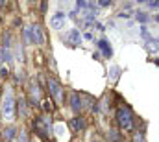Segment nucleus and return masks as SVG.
Returning a JSON list of instances; mask_svg holds the SVG:
<instances>
[{
    "label": "nucleus",
    "mask_w": 159,
    "mask_h": 142,
    "mask_svg": "<svg viewBox=\"0 0 159 142\" xmlns=\"http://www.w3.org/2000/svg\"><path fill=\"white\" fill-rule=\"evenodd\" d=\"M117 124H119L120 129H131L133 127V114H131V109L128 105L120 107L117 111Z\"/></svg>",
    "instance_id": "1"
},
{
    "label": "nucleus",
    "mask_w": 159,
    "mask_h": 142,
    "mask_svg": "<svg viewBox=\"0 0 159 142\" xmlns=\"http://www.w3.org/2000/svg\"><path fill=\"white\" fill-rule=\"evenodd\" d=\"M48 91H50V94L59 102V104H63L65 102V94H63V87H61V83L56 79V78H48Z\"/></svg>",
    "instance_id": "2"
},
{
    "label": "nucleus",
    "mask_w": 159,
    "mask_h": 142,
    "mask_svg": "<svg viewBox=\"0 0 159 142\" xmlns=\"http://www.w3.org/2000/svg\"><path fill=\"white\" fill-rule=\"evenodd\" d=\"M2 116L4 118H11L13 116V96L7 94L6 100L2 102Z\"/></svg>",
    "instance_id": "3"
},
{
    "label": "nucleus",
    "mask_w": 159,
    "mask_h": 142,
    "mask_svg": "<svg viewBox=\"0 0 159 142\" xmlns=\"http://www.w3.org/2000/svg\"><path fill=\"white\" fill-rule=\"evenodd\" d=\"M32 42L34 44H43L44 42V33L39 24H32Z\"/></svg>",
    "instance_id": "4"
},
{
    "label": "nucleus",
    "mask_w": 159,
    "mask_h": 142,
    "mask_svg": "<svg viewBox=\"0 0 159 142\" xmlns=\"http://www.w3.org/2000/svg\"><path fill=\"white\" fill-rule=\"evenodd\" d=\"M70 107H72L74 113H78V111L83 109V100L80 98L78 92H72V94H70Z\"/></svg>",
    "instance_id": "5"
},
{
    "label": "nucleus",
    "mask_w": 159,
    "mask_h": 142,
    "mask_svg": "<svg viewBox=\"0 0 159 142\" xmlns=\"http://www.w3.org/2000/svg\"><path fill=\"white\" fill-rule=\"evenodd\" d=\"M65 13H56L54 17H52V20H50V24H52V28H56V30H61L63 28V24H65Z\"/></svg>",
    "instance_id": "6"
},
{
    "label": "nucleus",
    "mask_w": 159,
    "mask_h": 142,
    "mask_svg": "<svg viewBox=\"0 0 159 142\" xmlns=\"http://www.w3.org/2000/svg\"><path fill=\"white\" fill-rule=\"evenodd\" d=\"M15 137H17V127H15V126H7V127H4V131H2V139H4L6 142H11Z\"/></svg>",
    "instance_id": "7"
},
{
    "label": "nucleus",
    "mask_w": 159,
    "mask_h": 142,
    "mask_svg": "<svg viewBox=\"0 0 159 142\" xmlns=\"http://www.w3.org/2000/svg\"><path fill=\"white\" fill-rule=\"evenodd\" d=\"M69 126H70V129H72L74 133H80V131L85 127V120H83L81 116H74V118L70 120V124H69Z\"/></svg>",
    "instance_id": "8"
},
{
    "label": "nucleus",
    "mask_w": 159,
    "mask_h": 142,
    "mask_svg": "<svg viewBox=\"0 0 159 142\" xmlns=\"http://www.w3.org/2000/svg\"><path fill=\"white\" fill-rule=\"evenodd\" d=\"M96 46H98V48H100V50L104 52V55H106L107 59H109V57L113 55V50H111V46H109V41H106V39H100Z\"/></svg>",
    "instance_id": "9"
},
{
    "label": "nucleus",
    "mask_w": 159,
    "mask_h": 142,
    "mask_svg": "<svg viewBox=\"0 0 159 142\" xmlns=\"http://www.w3.org/2000/svg\"><path fill=\"white\" fill-rule=\"evenodd\" d=\"M67 39H69L70 46H74V44H80V42H81V35H80L78 30H70L69 35H67Z\"/></svg>",
    "instance_id": "10"
},
{
    "label": "nucleus",
    "mask_w": 159,
    "mask_h": 142,
    "mask_svg": "<svg viewBox=\"0 0 159 142\" xmlns=\"http://www.w3.org/2000/svg\"><path fill=\"white\" fill-rule=\"evenodd\" d=\"M17 111H19V114H20L22 118H26V116H28V105H26V100H24V98H19Z\"/></svg>",
    "instance_id": "11"
},
{
    "label": "nucleus",
    "mask_w": 159,
    "mask_h": 142,
    "mask_svg": "<svg viewBox=\"0 0 159 142\" xmlns=\"http://www.w3.org/2000/svg\"><path fill=\"white\" fill-rule=\"evenodd\" d=\"M107 139L111 142H122V135H120L117 129H111V131L107 133Z\"/></svg>",
    "instance_id": "12"
},
{
    "label": "nucleus",
    "mask_w": 159,
    "mask_h": 142,
    "mask_svg": "<svg viewBox=\"0 0 159 142\" xmlns=\"http://www.w3.org/2000/svg\"><path fill=\"white\" fill-rule=\"evenodd\" d=\"M24 39H26L28 42H32V26H26V28H24Z\"/></svg>",
    "instance_id": "13"
},
{
    "label": "nucleus",
    "mask_w": 159,
    "mask_h": 142,
    "mask_svg": "<svg viewBox=\"0 0 159 142\" xmlns=\"http://www.w3.org/2000/svg\"><path fill=\"white\" fill-rule=\"evenodd\" d=\"M137 15V20H141V22H148V15L144 13V11H139V13H135Z\"/></svg>",
    "instance_id": "14"
},
{
    "label": "nucleus",
    "mask_w": 159,
    "mask_h": 142,
    "mask_svg": "<svg viewBox=\"0 0 159 142\" xmlns=\"http://www.w3.org/2000/svg\"><path fill=\"white\" fill-rule=\"evenodd\" d=\"M43 104H44V111H46V113H52L54 105H52V102H50V100H44Z\"/></svg>",
    "instance_id": "15"
},
{
    "label": "nucleus",
    "mask_w": 159,
    "mask_h": 142,
    "mask_svg": "<svg viewBox=\"0 0 159 142\" xmlns=\"http://www.w3.org/2000/svg\"><path fill=\"white\" fill-rule=\"evenodd\" d=\"M109 72H111V79H119V72H120L119 67H113Z\"/></svg>",
    "instance_id": "16"
},
{
    "label": "nucleus",
    "mask_w": 159,
    "mask_h": 142,
    "mask_svg": "<svg viewBox=\"0 0 159 142\" xmlns=\"http://www.w3.org/2000/svg\"><path fill=\"white\" fill-rule=\"evenodd\" d=\"M141 35L144 37V39H150V33H148V30H146V28H144V26H143V28H141Z\"/></svg>",
    "instance_id": "17"
},
{
    "label": "nucleus",
    "mask_w": 159,
    "mask_h": 142,
    "mask_svg": "<svg viewBox=\"0 0 159 142\" xmlns=\"http://www.w3.org/2000/svg\"><path fill=\"white\" fill-rule=\"evenodd\" d=\"M133 142H144V135H143V133H137V135H135V140Z\"/></svg>",
    "instance_id": "18"
},
{
    "label": "nucleus",
    "mask_w": 159,
    "mask_h": 142,
    "mask_svg": "<svg viewBox=\"0 0 159 142\" xmlns=\"http://www.w3.org/2000/svg\"><path fill=\"white\" fill-rule=\"evenodd\" d=\"M100 6H102V7H107V6H111V0H102Z\"/></svg>",
    "instance_id": "19"
},
{
    "label": "nucleus",
    "mask_w": 159,
    "mask_h": 142,
    "mask_svg": "<svg viewBox=\"0 0 159 142\" xmlns=\"http://www.w3.org/2000/svg\"><path fill=\"white\" fill-rule=\"evenodd\" d=\"M76 6H78V7H87V2H83V0H78V2H76Z\"/></svg>",
    "instance_id": "20"
},
{
    "label": "nucleus",
    "mask_w": 159,
    "mask_h": 142,
    "mask_svg": "<svg viewBox=\"0 0 159 142\" xmlns=\"http://www.w3.org/2000/svg\"><path fill=\"white\" fill-rule=\"evenodd\" d=\"M0 74H2V78H7L9 70H7V69H2V70H0Z\"/></svg>",
    "instance_id": "21"
},
{
    "label": "nucleus",
    "mask_w": 159,
    "mask_h": 142,
    "mask_svg": "<svg viewBox=\"0 0 159 142\" xmlns=\"http://www.w3.org/2000/svg\"><path fill=\"white\" fill-rule=\"evenodd\" d=\"M119 17H120V19H128L129 15H128V13H119Z\"/></svg>",
    "instance_id": "22"
},
{
    "label": "nucleus",
    "mask_w": 159,
    "mask_h": 142,
    "mask_svg": "<svg viewBox=\"0 0 159 142\" xmlns=\"http://www.w3.org/2000/svg\"><path fill=\"white\" fill-rule=\"evenodd\" d=\"M154 19H156V22H159V15H156V17H154Z\"/></svg>",
    "instance_id": "23"
}]
</instances>
